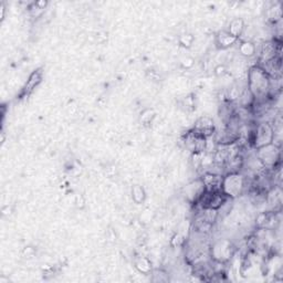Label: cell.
Returning <instances> with one entry per match:
<instances>
[{"instance_id": "3957f363", "label": "cell", "mask_w": 283, "mask_h": 283, "mask_svg": "<svg viewBox=\"0 0 283 283\" xmlns=\"http://www.w3.org/2000/svg\"><path fill=\"white\" fill-rule=\"evenodd\" d=\"M237 249L234 245L228 239H218L213 244L209 249V256L213 261L221 264H226L231 261L236 255Z\"/></svg>"}, {"instance_id": "ac0fdd59", "label": "cell", "mask_w": 283, "mask_h": 283, "mask_svg": "<svg viewBox=\"0 0 283 283\" xmlns=\"http://www.w3.org/2000/svg\"><path fill=\"white\" fill-rule=\"evenodd\" d=\"M132 198L136 204H143L146 199V192L141 185H135L132 188Z\"/></svg>"}, {"instance_id": "8fae6325", "label": "cell", "mask_w": 283, "mask_h": 283, "mask_svg": "<svg viewBox=\"0 0 283 283\" xmlns=\"http://www.w3.org/2000/svg\"><path fill=\"white\" fill-rule=\"evenodd\" d=\"M222 176L224 175H220V174H217V173L205 172L200 176V179L204 183L206 190L216 191V190H221Z\"/></svg>"}, {"instance_id": "ba28073f", "label": "cell", "mask_w": 283, "mask_h": 283, "mask_svg": "<svg viewBox=\"0 0 283 283\" xmlns=\"http://www.w3.org/2000/svg\"><path fill=\"white\" fill-rule=\"evenodd\" d=\"M205 190H206V188H205L204 183L201 182V179L199 177L186 185L183 188L182 192L185 197V199L187 200L189 204L198 205V203H199V200H200V198L204 195Z\"/></svg>"}, {"instance_id": "7c38bea8", "label": "cell", "mask_w": 283, "mask_h": 283, "mask_svg": "<svg viewBox=\"0 0 283 283\" xmlns=\"http://www.w3.org/2000/svg\"><path fill=\"white\" fill-rule=\"evenodd\" d=\"M237 41L238 39L232 37L227 30H221V31H219L216 35V45L221 50L228 49V48H230L234 44H237Z\"/></svg>"}, {"instance_id": "9c48e42d", "label": "cell", "mask_w": 283, "mask_h": 283, "mask_svg": "<svg viewBox=\"0 0 283 283\" xmlns=\"http://www.w3.org/2000/svg\"><path fill=\"white\" fill-rule=\"evenodd\" d=\"M192 130H194L197 134H199L205 138L213 137L217 132L214 119L208 116H201L200 118H198Z\"/></svg>"}, {"instance_id": "4fadbf2b", "label": "cell", "mask_w": 283, "mask_h": 283, "mask_svg": "<svg viewBox=\"0 0 283 283\" xmlns=\"http://www.w3.org/2000/svg\"><path fill=\"white\" fill-rule=\"evenodd\" d=\"M245 21L241 19V18H234L232 19L229 23V26H228L227 31L229 32L232 37H234L236 39L239 40V38L241 37L245 32Z\"/></svg>"}, {"instance_id": "2e32d148", "label": "cell", "mask_w": 283, "mask_h": 283, "mask_svg": "<svg viewBox=\"0 0 283 283\" xmlns=\"http://www.w3.org/2000/svg\"><path fill=\"white\" fill-rule=\"evenodd\" d=\"M135 268L143 274H149L153 271L152 263L145 257H140L137 259L135 262Z\"/></svg>"}, {"instance_id": "7402d4cb", "label": "cell", "mask_w": 283, "mask_h": 283, "mask_svg": "<svg viewBox=\"0 0 283 283\" xmlns=\"http://www.w3.org/2000/svg\"><path fill=\"white\" fill-rule=\"evenodd\" d=\"M225 72H226V68L224 67V65H219V67L216 69V74L217 75H220V74L222 75L225 73Z\"/></svg>"}, {"instance_id": "52a82bcc", "label": "cell", "mask_w": 283, "mask_h": 283, "mask_svg": "<svg viewBox=\"0 0 283 283\" xmlns=\"http://www.w3.org/2000/svg\"><path fill=\"white\" fill-rule=\"evenodd\" d=\"M182 142L184 143V146L187 148L191 154H201L206 152L207 138L197 134L192 129L183 135Z\"/></svg>"}, {"instance_id": "277c9868", "label": "cell", "mask_w": 283, "mask_h": 283, "mask_svg": "<svg viewBox=\"0 0 283 283\" xmlns=\"http://www.w3.org/2000/svg\"><path fill=\"white\" fill-rule=\"evenodd\" d=\"M256 157L264 170H275L281 163V147L275 143L256 149Z\"/></svg>"}, {"instance_id": "7a4b0ae2", "label": "cell", "mask_w": 283, "mask_h": 283, "mask_svg": "<svg viewBox=\"0 0 283 283\" xmlns=\"http://www.w3.org/2000/svg\"><path fill=\"white\" fill-rule=\"evenodd\" d=\"M246 185L247 179L241 172L227 173L222 176L221 190L228 198L236 199V198L244 195L246 190Z\"/></svg>"}, {"instance_id": "8992f818", "label": "cell", "mask_w": 283, "mask_h": 283, "mask_svg": "<svg viewBox=\"0 0 283 283\" xmlns=\"http://www.w3.org/2000/svg\"><path fill=\"white\" fill-rule=\"evenodd\" d=\"M230 198H228L222 190H216V191H208L205 190L203 197L200 198L199 203L197 206H199L201 209H213V210H219L225 206Z\"/></svg>"}, {"instance_id": "6da1fadb", "label": "cell", "mask_w": 283, "mask_h": 283, "mask_svg": "<svg viewBox=\"0 0 283 283\" xmlns=\"http://www.w3.org/2000/svg\"><path fill=\"white\" fill-rule=\"evenodd\" d=\"M247 89L249 90L256 103H263L271 95V76L260 65L251 67L247 73Z\"/></svg>"}, {"instance_id": "5bb4252c", "label": "cell", "mask_w": 283, "mask_h": 283, "mask_svg": "<svg viewBox=\"0 0 283 283\" xmlns=\"http://www.w3.org/2000/svg\"><path fill=\"white\" fill-rule=\"evenodd\" d=\"M281 18H282V9L280 4L273 5L272 7H270L267 10V19L269 22L274 23L275 25V23L281 21Z\"/></svg>"}, {"instance_id": "e0dca14e", "label": "cell", "mask_w": 283, "mask_h": 283, "mask_svg": "<svg viewBox=\"0 0 283 283\" xmlns=\"http://www.w3.org/2000/svg\"><path fill=\"white\" fill-rule=\"evenodd\" d=\"M239 103L242 108L255 106V99L248 89H246L241 94H239Z\"/></svg>"}, {"instance_id": "44dd1931", "label": "cell", "mask_w": 283, "mask_h": 283, "mask_svg": "<svg viewBox=\"0 0 283 283\" xmlns=\"http://www.w3.org/2000/svg\"><path fill=\"white\" fill-rule=\"evenodd\" d=\"M179 42L184 47L189 48L192 45V42H194V37H192L191 34H184V35H182V37H180Z\"/></svg>"}, {"instance_id": "9a60e30c", "label": "cell", "mask_w": 283, "mask_h": 283, "mask_svg": "<svg viewBox=\"0 0 283 283\" xmlns=\"http://www.w3.org/2000/svg\"><path fill=\"white\" fill-rule=\"evenodd\" d=\"M239 51L244 57L252 58L257 53V46L251 41H242L239 46Z\"/></svg>"}, {"instance_id": "d6986e66", "label": "cell", "mask_w": 283, "mask_h": 283, "mask_svg": "<svg viewBox=\"0 0 283 283\" xmlns=\"http://www.w3.org/2000/svg\"><path fill=\"white\" fill-rule=\"evenodd\" d=\"M155 117H156V112L153 110V108H146V110H144L141 113L140 122L144 126H149L153 123Z\"/></svg>"}, {"instance_id": "5b68a950", "label": "cell", "mask_w": 283, "mask_h": 283, "mask_svg": "<svg viewBox=\"0 0 283 283\" xmlns=\"http://www.w3.org/2000/svg\"><path fill=\"white\" fill-rule=\"evenodd\" d=\"M275 140V132L273 125L269 122H261L255 126L251 131V145L258 149L269 144H272Z\"/></svg>"}, {"instance_id": "ffe728a7", "label": "cell", "mask_w": 283, "mask_h": 283, "mask_svg": "<svg viewBox=\"0 0 283 283\" xmlns=\"http://www.w3.org/2000/svg\"><path fill=\"white\" fill-rule=\"evenodd\" d=\"M153 274V281L154 282H167L168 280V274L163 270H154L152 271Z\"/></svg>"}, {"instance_id": "30bf717a", "label": "cell", "mask_w": 283, "mask_h": 283, "mask_svg": "<svg viewBox=\"0 0 283 283\" xmlns=\"http://www.w3.org/2000/svg\"><path fill=\"white\" fill-rule=\"evenodd\" d=\"M260 61L262 63H267L271 60L280 57V45L273 41L263 42L260 48Z\"/></svg>"}]
</instances>
